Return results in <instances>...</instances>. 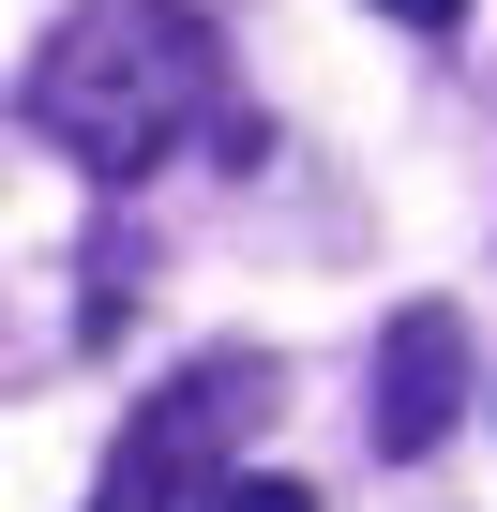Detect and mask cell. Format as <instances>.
Wrapping results in <instances>:
<instances>
[{"label":"cell","mask_w":497,"mask_h":512,"mask_svg":"<svg viewBox=\"0 0 497 512\" xmlns=\"http://www.w3.org/2000/svg\"><path fill=\"white\" fill-rule=\"evenodd\" d=\"M226 91V46L196 0H76L31 46V136L91 181H151Z\"/></svg>","instance_id":"6da1fadb"},{"label":"cell","mask_w":497,"mask_h":512,"mask_svg":"<svg viewBox=\"0 0 497 512\" xmlns=\"http://www.w3.org/2000/svg\"><path fill=\"white\" fill-rule=\"evenodd\" d=\"M196 512H317V482H287V467H226Z\"/></svg>","instance_id":"277c9868"},{"label":"cell","mask_w":497,"mask_h":512,"mask_svg":"<svg viewBox=\"0 0 497 512\" xmlns=\"http://www.w3.org/2000/svg\"><path fill=\"white\" fill-rule=\"evenodd\" d=\"M362 407H377V452H392V467L437 452V437L467 422V317H452V302H407V317L377 332V392H362Z\"/></svg>","instance_id":"3957f363"},{"label":"cell","mask_w":497,"mask_h":512,"mask_svg":"<svg viewBox=\"0 0 497 512\" xmlns=\"http://www.w3.org/2000/svg\"><path fill=\"white\" fill-rule=\"evenodd\" d=\"M392 31H467V0H377Z\"/></svg>","instance_id":"5b68a950"},{"label":"cell","mask_w":497,"mask_h":512,"mask_svg":"<svg viewBox=\"0 0 497 512\" xmlns=\"http://www.w3.org/2000/svg\"><path fill=\"white\" fill-rule=\"evenodd\" d=\"M287 407V362H257V347H211V362H181L121 437H106V482H91V512H196L226 467H241V437H257Z\"/></svg>","instance_id":"7a4b0ae2"}]
</instances>
